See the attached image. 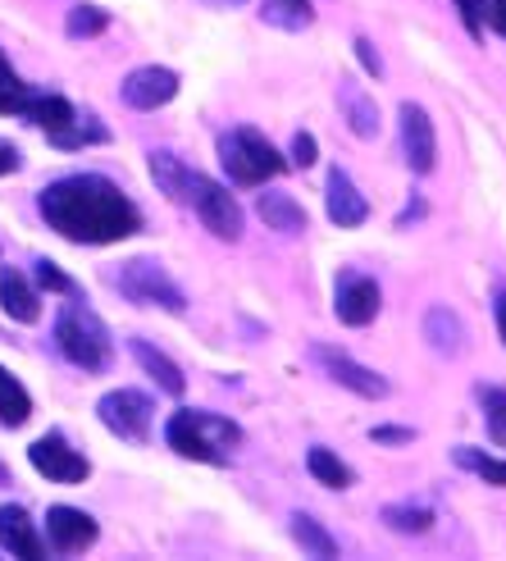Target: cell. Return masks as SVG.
Here are the masks:
<instances>
[{
  "label": "cell",
  "instance_id": "cell-1",
  "mask_svg": "<svg viewBox=\"0 0 506 561\" xmlns=\"http://www.w3.org/2000/svg\"><path fill=\"white\" fill-rule=\"evenodd\" d=\"M37 210L46 219V229H55L69 242L82 247H105V242H124L142 229V215L128 196L101 179V174H69L42 187Z\"/></svg>",
  "mask_w": 506,
  "mask_h": 561
},
{
  "label": "cell",
  "instance_id": "cell-2",
  "mask_svg": "<svg viewBox=\"0 0 506 561\" xmlns=\"http://www.w3.org/2000/svg\"><path fill=\"white\" fill-rule=\"evenodd\" d=\"M164 438L179 457L219 466V461H229V453L242 443V430L215 411H174L164 425Z\"/></svg>",
  "mask_w": 506,
  "mask_h": 561
},
{
  "label": "cell",
  "instance_id": "cell-3",
  "mask_svg": "<svg viewBox=\"0 0 506 561\" xmlns=\"http://www.w3.org/2000/svg\"><path fill=\"white\" fill-rule=\"evenodd\" d=\"M55 347H60L69 366L88 370V375H101L110 366V356H115L110 329L88 301H65L60 320H55Z\"/></svg>",
  "mask_w": 506,
  "mask_h": 561
},
{
  "label": "cell",
  "instance_id": "cell-4",
  "mask_svg": "<svg viewBox=\"0 0 506 561\" xmlns=\"http://www.w3.org/2000/svg\"><path fill=\"white\" fill-rule=\"evenodd\" d=\"M219 164L238 187H261L284 174V156L269 147V137L256 128H233L219 137Z\"/></svg>",
  "mask_w": 506,
  "mask_h": 561
},
{
  "label": "cell",
  "instance_id": "cell-5",
  "mask_svg": "<svg viewBox=\"0 0 506 561\" xmlns=\"http://www.w3.org/2000/svg\"><path fill=\"white\" fill-rule=\"evenodd\" d=\"M183 206H196V215H202V224L215 238H223V242L242 238V206L233 202V192L223 183L187 170V179H183Z\"/></svg>",
  "mask_w": 506,
  "mask_h": 561
},
{
  "label": "cell",
  "instance_id": "cell-6",
  "mask_svg": "<svg viewBox=\"0 0 506 561\" xmlns=\"http://www.w3.org/2000/svg\"><path fill=\"white\" fill-rule=\"evenodd\" d=\"M115 288H119L128 301H137V306H160V311H174V316L187 306L183 288H179L174 278L164 274V265H156V261H128V265H119Z\"/></svg>",
  "mask_w": 506,
  "mask_h": 561
},
{
  "label": "cell",
  "instance_id": "cell-7",
  "mask_svg": "<svg viewBox=\"0 0 506 561\" xmlns=\"http://www.w3.org/2000/svg\"><path fill=\"white\" fill-rule=\"evenodd\" d=\"M151 398L147 392H137V388H119V392H105L96 415H101V425L124 438V443H147L151 434Z\"/></svg>",
  "mask_w": 506,
  "mask_h": 561
},
{
  "label": "cell",
  "instance_id": "cell-8",
  "mask_svg": "<svg viewBox=\"0 0 506 561\" xmlns=\"http://www.w3.org/2000/svg\"><path fill=\"white\" fill-rule=\"evenodd\" d=\"M27 461H33V470L46 474L50 484H82L92 474L88 457H82L78 447H69L65 434H42L33 447H27Z\"/></svg>",
  "mask_w": 506,
  "mask_h": 561
},
{
  "label": "cell",
  "instance_id": "cell-9",
  "mask_svg": "<svg viewBox=\"0 0 506 561\" xmlns=\"http://www.w3.org/2000/svg\"><path fill=\"white\" fill-rule=\"evenodd\" d=\"M333 311H337V320L352 324V329L370 324L379 316V284L370 274L343 270V274H337V284H333Z\"/></svg>",
  "mask_w": 506,
  "mask_h": 561
},
{
  "label": "cell",
  "instance_id": "cell-10",
  "mask_svg": "<svg viewBox=\"0 0 506 561\" xmlns=\"http://www.w3.org/2000/svg\"><path fill=\"white\" fill-rule=\"evenodd\" d=\"M311 356L320 360V366H324V375H329L333 383L352 388L356 398H388V379H383V375H375L370 366H360V360H352L347 352H333V347H315Z\"/></svg>",
  "mask_w": 506,
  "mask_h": 561
},
{
  "label": "cell",
  "instance_id": "cell-11",
  "mask_svg": "<svg viewBox=\"0 0 506 561\" xmlns=\"http://www.w3.org/2000/svg\"><path fill=\"white\" fill-rule=\"evenodd\" d=\"M402 151L415 174H429L438 160V137H434V119L419 105H402Z\"/></svg>",
  "mask_w": 506,
  "mask_h": 561
},
{
  "label": "cell",
  "instance_id": "cell-12",
  "mask_svg": "<svg viewBox=\"0 0 506 561\" xmlns=\"http://www.w3.org/2000/svg\"><path fill=\"white\" fill-rule=\"evenodd\" d=\"M174 96H179V73L174 69L147 65V69H133L124 78V101L133 110H156V105H169Z\"/></svg>",
  "mask_w": 506,
  "mask_h": 561
},
{
  "label": "cell",
  "instance_id": "cell-13",
  "mask_svg": "<svg viewBox=\"0 0 506 561\" xmlns=\"http://www.w3.org/2000/svg\"><path fill=\"white\" fill-rule=\"evenodd\" d=\"M46 539L55 552H82L96 543V520L78 507H50L46 512Z\"/></svg>",
  "mask_w": 506,
  "mask_h": 561
},
{
  "label": "cell",
  "instance_id": "cell-14",
  "mask_svg": "<svg viewBox=\"0 0 506 561\" xmlns=\"http://www.w3.org/2000/svg\"><path fill=\"white\" fill-rule=\"evenodd\" d=\"M365 215H370V202H365V196L356 192L352 174L333 170V174H329V219L337 224V229H360Z\"/></svg>",
  "mask_w": 506,
  "mask_h": 561
},
{
  "label": "cell",
  "instance_id": "cell-15",
  "mask_svg": "<svg viewBox=\"0 0 506 561\" xmlns=\"http://www.w3.org/2000/svg\"><path fill=\"white\" fill-rule=\"evenodd\" d=\"M0 548H5L10 557H27V561L46 552L33 516H27L23 507H0Z\"/></svg>",
  "mask_w": 506,
  "mask_h": 561
},
{
  "label": "cell",
  "instance_id": "cell-16",
  "mask_svg": "<svg viewBox=\"0 0 506 561\" xmlns=\"http://www.w3.org/2000/svg\"><path fill=\"white\" fill-rule=\"evenodd\" d=\"M256 210H261V219H265V229H274V233H284V238L306 233V210L292 202L288 192H261Z\"/></svg>",
  "mask_w": 506,
  "mask_h": 561
},
{
  "label": "cell",
  "instance_id": "cell-17",
  "mask_svg": "<svg viewBox=\"0 0 506 561\" xmlns=\"http://www.w3.org/2000/svg\"><path fill=\"white\" fill-rule=\"evenodd\" d=\"M0 306H5V316L19 320V324H33L42 316L37 293L19 270H0Z\"/></svg>",
  "mask_w": 506,
  "mask_h": 561
},
{
  "label": "cell",
  "instance_id": "cell-18",
  "mask_svg": "<svg viewBox=\"0 0 506 561\" xmlns=\"http://www.w3.org/2000/svg\"><path fill=\"white\" fill-rule=\"evenodd\" d=\"M133 356H137V366H142L164 392H174V398H179V392L187 388V379H183V370L174 366V360H169L160 347H151L147 339H133Z\"/></svg>",
  "mask_w": 506,
  "mask_h": 561
},
{
  "label": "cell",
  "instance_id": "cell-19",
  "mask_svg": "<svg viewBox=\"0 0 506 561\" xmlns=\"http://www.w3.org/2000/svg\"><path fill=\"white\" fill-rule=\"evenodd\" d=\"M23 115L33 119L37 128H46V137H60V133L78 119V110H73L65 96H33V101H27Z\"/></svg>",
  "mask_w": 506,
  "mask_h": 561
},
{
  "label": "cell",
  "instance_id": "cell-20",
  "mask_svg": "<svg viewBox=\"0 0 506 561\" xmlns=\"http://www.w3.org/2000/svg\"><path fill=\"white\" fill-rule=\"evenodd\" d=\"M27 415H33V398H27V388L0 366V425L19 430V425H27Z\"/></svg>",
  "mask_w": 506,
  "mask_h": 561
},
{
  "label": "cell",
  "instance_id": "cell-21",
  "mask_svg": "<svg viewBox=\"0 0 506 561\" xmlns=\"http://www.w3.org/2000/svg\"><path fill=\"white\" fill-rule=\"evenodd\" d=\"M343 105H347V119H352V133L356 137H375L379 133V110H375V101L365 96L360 88H343Z\"/></svg>",
  "mask_w": 506,
  "mask_h": 561
},
{
  "label": "cell",
  "instance_id": "cell-22",
  "mask_svg": "<svg viewBox=\"0 0 506 561\" xmlns=\"http://www.w3.org/2000/svg\"><path fill=\"white\" fill-rule=\"evenodd\" d=\"M457 466L480 474V480L493 484V489H506V461L502 457H488V453H480V447H457Z\"/></svg>",
  "mask_w": 506,
  "mask_h": 561
},
{
  "label": "cell",
  "instance_id": "cell-23",
  "mask_svg": "<svg viewBox=\"0 0 506 561\" xmlns=\"http://www.w3.org/2000/svg\"><path fill=\"white\" fill-rule=\"evenodd\" d=\"M265 23L274 27H288V33H301L311 27V0H265Z\"/></svg>",
  "mask_w": 506,
  "mask_h": 561
},
{
  "label": "cell",
  "instance_id": "cell-24",
  "mask_svg": "<svg viewBox=\"0 0 506 561\" xmlns=\"http://www.w3.org/2000/svg\"><path fill=\"white\" fill-rule=\"evenodd\" d=\"M292 539L311 552V557H337V543L324 535V525L315 520V516H306V512H297L292 516Z\"/></svg>",
  "mask_w": 506,
  "mask_h": 561
},
{
  "label": "cell",
  "instance_id": "cell-25",
  "mask_svg": "<svg viewBox=\"0 0 506 561\" xmlns=\"http://www.w3.org/2000/svg\"><path fill=\"white\" fill-rule=\"evenodd\" d=\"M27 101H33V92H27V82H19L5 50H0V115H23Z\"/></svg>",
  "mask_w": 506,
  "mask_h": 561
},
{
  "label": "cell",
  "instance_id": "cell-26",
  "mask_svg": "<svg viewBox=\"0 0 506 561\" xmlns=\"http://www.w3.org/2000/svg\"><path fill=\"white\" fill-rule=\"evenodd\" d=\"M306 466H311V474H315L320 484H329V489H347V484H352V466H347V461H337L329 447H311Z\"/></svg>",
  "mask_w": 506,
  "mask_h": 561
},
{
  "label": "cell",
  "instance_id": "cell-27",
  "mask_svg": "<svg viewBox=\"0 0 506 561\" xmlns=\"http://www.w3.org/2000/svg\"><path fill=\"white\" fill-rule=\"evenodd\" d=\"M425 333H429V343H434L438 352H447V356L461 352V324H457L452 311H442V306H434V311H429Z\"/></svg>",
  "mask_w": 506,
  "mask_h": 561
},
{
  "label": "cell",
  "instance_id": "cell-28",
  "mask_svg": "<svg viewBox=\"0 0 506 561\" xmlns=\"http://www.w3.org/2000/svg\"><path fill=\"white\" fill-rule=\"evenodd\" d=\"M65 27H69V37H73V42H82V37H101L105 27H110V14L96 10V5H78V10L69 14Z\"/></svg>",
  "mask_w": 506,
  "mask_h": 561
},
{
  "label": "cell",
  "instance_id": "cell-29",
  "mask_svg": "<svg viewBox=\"0 0 506 561\" xmlns=\"http://www.w3.org/2000/svg\"><path fill=\"white\" fill-rule=\"evenodd\" d=\"M383 520L392 529H402V535H425V529L434 525V512L429 507H388Z\"/></svg>",
  "mask_w": 506,
  "mask_h": 561
},
{
  "label": "cell",
  "instance_id": "cell-30",
  "mask_svg": "<svg viewBox=\"0 0 506 561\" xmlns=\"http://www.w3.org/2000/svg\"><path fill=\"white\" fill-rule=\"evenodd\" d=\"M484 415H488V434L497 447H506V388H484Z\"/></svg>",
  "mask_w": 506,
  "mask_h": 561
},
{
  "label": "cell",
  "instance_id": "cell-31",
  "mask_svg": "<svg viewBox=\"0 0 506 561\" xmlns=\"http://www.w3.org/2000/svg\"><path fill=\"white\" fill-rule=\"evenodd\" d=\"M105 137H110V133H105L101 124H92V119H73L60 137H50V142H55V147H65V151H73V147H88V142H105Z\"/></svg>",
  "mask_w": 506,
  "mask_h": 561
},
{
  "label": "cell",
  "instance_id": "cell-32",
  "mask_svg": "<svg viewBox=\"0 0 506 561\" xmlns=\"http://www.w3.org/2000/svg\"><path fill=\"white\" fill-rule=\"evenodd\" d=\"M37 284H42L46 293H65V297H73V284H69V278L55 270L50 261H37Z\"/></svg>",
  "mask_w": 506,
  "mask_h": 561
},
{
  "label": "cell",
  "instance_id": "cell-33",
  "mask_svg": "<svg viewBox=\"0 0 506 561\" xmlns=\"http://www.w3.org/2000/svg\"><path fill=\"white\" fill-rule=\"evenodd\" d=\"M315 160H320L315 137H311V133H297V137H292V164H301V170H311Z\"/></svg>",
  "mask_w": 506,
  "mask_h": 561
},
{
  "label": "cell",
  "instance_id": "cell-34",
  "mask_svg": "<svg viewBox=\"0 0 506 561\" xmlns=\"http://www.w3.org/2000/svg\"><path fill=\"white\" fill-rule=\"evenodd\" d=\"M480 14L497 37H506V0H480Z\"/></svg>",
  "mask_w": 506,
  "mask_h": 561
},
{
  "label": "cell",
  "instance_id": "cell-35",
  "mask_svg": "<svg viewBox=\"0 0 506 561\" xmlns=\"http://www.w3.org/2000/svg\"><path fill=\"white\" fill-rule=\"evenodd\" d=\"M457 10H461V19H465V27L474 37L484 33V14H480V0H457Z\"/></svg>",
  "mask_w": 506,
  "mask_h": 561
},
{
  "label": "cell",
  "instance_id": "cell-36",
  "mask_svg": "<svg viewBox=\"0 0 506 561\" xmlns=\"http://www.w3.org/2000/svg\"><path fill=\"white\" fill-rule=\"evenodd\" d=\"M356 55H360V65H365V73H375V78L383 73V60H379V50H375L370 42H365V37L356 42Z\"/></svg>",
  "mask_w": 506,
  "mask_h": 561
},
{
  "label": "cell",
  "instance_id": "cell-37",
  "mask_svg": "<svg viewBox=\"0 0 506 561\" xmlns=\"http://www.w3.org/2000/svg\"><path fill=\"white\" fill-rule=\"evenodd\" d=\"M19 170V151L10 142H0V174H14Z\"/></svg>",
  "mask_w": 506,
  "mask_h": 561
},
{
  "label": "cell",
  "instance_id": "cell-38",
  "mask_svg": "<svg viewBox=\"0 0 506 561\" xmlns=\"http://www.w3.org/2000/svg\"><path fill=\"white\" fill-rule=\"evenodd\" d=\"M375 443H411V430H375Z\"/></svg>",
  "mask_w": 506,
  "mask_h": 561
},
{
  "label": "cell",
  "instance_id": "cell-39",
  "mask_svg": "<svg viewBox=\"0 0 506 561\" xmlns=\"http://www.w3.org/2000/svg\"><path fill=\"white\" fill-rule=\"evenodd\" d=\"M497 333H502V343H506V293L497 297Z\"/></svg>",
  "mask_w": 506,
  "mask_h": 561
},
{
  "label": "cell",
  "instance_id": "cell-40",
  "mask_svg": "<svg viewBox=\"0 0 506 561\" xmlns=\"http://www.w3.org/2000/svg\"><path fill=\"white\" fill-rule=\"evenodd\" d=\"M206 5H238V0H206Z\"/></svg>",
  "mask_w": 506,
  "mask_h": 561
},
{
  "label": "cell",
  "instance_id": "cell-41",
  "mask_svg": "<svg viewBox=\"0 0 506 561\" xmlns=\"http://www.w3.org/2000/svg\"><path fill=\"white\" fill-rule=\"evenodd\" d=\"M0 484H10V474H5V466H0Z\"/></svg>",
  "mask_w": 506,
  "mask_h": 561
}]
</instances>
